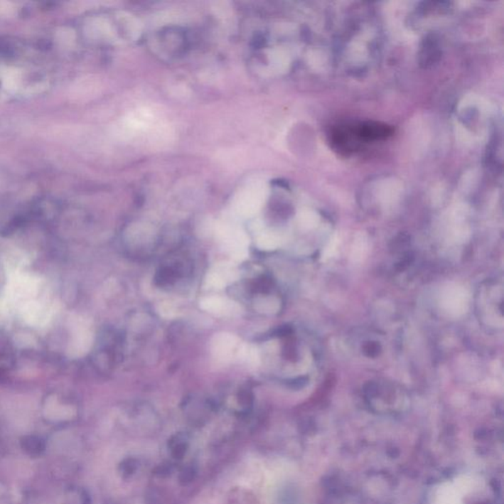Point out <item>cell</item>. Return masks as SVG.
Listing matches in <instances>:
<instances>
[{
	"label": "cell",
	"mask_w": 504,
	"mask_h": 504,
	"mask_svg": "<svg viewBox=\"0 0 504 504\" xmlns=\"http://www.w3.org/2000/svg\"><path fill=\"white\" fill-rule=\"evenodd\" d=\"M350 132L360 141L368 142L386 139L392 135L393 129L381 122H367L355 125Z\"/></svg>",
	"instance_id": "cell-1"
},
{
	"label": "cell",
	"mask_w": 504,
	"mask_h": 504,
	"mask_svg": "<svg viewBox=\"0 0 504 504\" xmlns=\"http://www.w3.org/2000/svg\"><path fill=\"white\" fill-rule=\"evenodd\" d=\"M237 278V271L227 264L220 265L217 270L212 271L207 278V283L214 288L222 289Z\"/></svg>",
	"instance_id": "cell-2"
},
{
	"label": "cell",
	"mask_w": 504,
	"mask_h": 504,
	"mask_svg": "<svg viewBox=\"0 0 504 504\" xmlns=\"http://www.w3.org/2000/svg\"><path fill=\"white\" fill-rule=\"evenodd\" d=\"M235 345H237V338L231 334H218L215 336L212 342V350L218 359H229L232 355Z\"/></svg>",
	"instance_id": "cell-3"
},
{
	"label": "cell",
	"mask_w": 504,
	"mask_h": 504,
	"mask_svg": "<svg viewBox=\"0 0 504 504\" xmlns=\"http://www.w3.org/2000/svg\"><path fill=\"white\" fill-rule=\"evenodd\" d=\"M188 446L189 442L188 437L181 436V434L171 437L170 441H168V451H170L171 456L175 458L176 460H181L186 456Z\"/></svg>",
	"instance_id": "cell-4"
},
{
	"label": "cell",
	"mask_w": 504,
	"mask_h": 504,
	"mask_svg": "<svg viewBox=\"0 0 504 504\" xmlns=\"http://www.w3.org/2000/svg\"><path fill=\"white\" fill-rule=\"evenodd\" d=\"M200 306L204 311L215 314L226 313V312L231 311L229 304L225 299L217 298V296H210V298L202 299Z\"/></svg>",
	"instance_id": "cell-5"
},
{
	"label": "cell",
	"mask_w": 504,
	"mask_h": 504,
	"mask_svg": "<svg viewBox=\"0 0 504 504\" xmlns=\"http://www.w3.org/2000/svg\"><path fill=\"white\" fill-rule=\"evenodd\" d=\"M139 468V462L135 458H127L119 466V471L124 478H132Z\"/></svg>",
	"instance_id": "cell-6"
},
{
	"label": "cell",
	"mask_w": 504,
	"mask_h": 504,
	"mask_svg": "<svg viewBox=\"0 0 504 504\" xmlns=\"http://www.w3.org/2000/svg\"><path fill=\"white\" fill-rule=\"evenodd\" d=\"M257 247H259L260 250H273V248L276 247L275 240L269 237V235H263V237L258 239Z\"/></svg>",
	"instance_id": "cell-7"
},
{
	"label": "cell",
	"mask_w": 504,
	"mask_h": 504,
	"mask_svg": "<svg viewBox=\"0 0 504 504\" xmlns=\"http://www.w3.org/2000/svg\"><path fill=\"white\" fill-rule=\"evenodd\" d=\"M365 353H368V355H370V357H373V355L378 354L380 346H378L377 344H375V343H370V344L365 347Z\"/></svg>",
	"instance_id": "cell-8"
}]
</instances>
